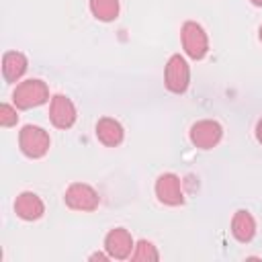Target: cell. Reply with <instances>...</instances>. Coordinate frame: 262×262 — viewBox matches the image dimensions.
<instances>
[{
	"label": "cell",
	"instance_id": "1",
	"mask_svg": "<svg viewBox=\"0 0 262 262\" xmlns=\"http://www.w3.org/2000/svg\"><path fill=\"white\" fill-rule=\"evenodd\" d=\"M49 100V86L41 78H29L16 84L12 90V102L20 111H29L41 106Z\"/></svg>",
	"mask_w": 262,
	"mask_h": 262
},
{
	"label": "cell",
	"instance_id": "2",
	"mask_svg": "<svg viewBox=\"0 0 262 262\" xmlns=\"http://www.w3.org/2000/svg\"><path fill=\"white\" fill-rule=\"evenodd\" d=\"M18 147H20L23 156H27L31 160H39L49 151L51 137L39 125H25L18 131Z\"/></svg>",
	"mask_w": 262,
	"mask_h": 262
},
{
	"label": "cell",
	"instance_id": "3",
	"mask_svg": "<svg viewBox=\"0 0 262 262\" xmlns=\"http://www.w3.org/2000/svg\"><path fill=\"white\" fill-rule=\"evenodd\" d=\"M180 43H182L184 53L194 61L203 59L209 53V37L205 29L194 20H186L180 27Z\"/></svg>",
	"mask_w": 262,
	"mask_h": 262
},
{
	"label": "cell",
	"instance_id": "4",
	"mask_svg": "<svg viewBox=\"0 0 262 262\" xmlns=\"http://www.w3.org/2000/svg\"><path fill=\"white\" fill-rule=\"evenodd\" d=\"M188 84H190L188 61L180 53L170 55L168 61H166V68H164V86H166V90H170L172 94H182V92H186Z\"/></svg>",
	"mask_w": 262,
	"mask_h": 262
},
{
	"label": "cell",
	"instance_id": "5",
	"mask_svg": "<svg viewBox=\"0 0 262 262\" xmlns=\"http://www.w3.org/2000/svg\"><path fill=\"white\" fill-rule=\"evenodd\" d=\"M63 203L72 211L90 213V211L98 209L100 196H98V192L90 184H86V182H72L66 188V192H63Z\"/></svg>",
	"mask_w": 262,
	"mask_h": 262
},
{
	"label": "cell",
	"instance_id": "6",
	"mask_svg": "<svg viewBox=\"0 0 262 262\" xmlns=\"http://www.w3.org/2000/svg\"><path fill=\"white\" fill-rule=\"evenodd\" d=\"M188 137H190V143L194 147L213 149L223 137V127L215 119H201V121L192 123V127L188 131Z\"/></svg>",
	"mask_w": 262,
	"mask_h": 262
},
{
	"label": "cell",
	"instance_id": "7",
	"mask_svg": "<svg viewBox=\"0 0 262 262\" xmlns=\"http://www.w3.org/2000/svg\"><path fill=\"white\" fill-rule=\"evenodd\" d=\"M154 192L162 205L168 207H180L184 203V192H182V182L174 172H164L158 176L154 184Z\"/></svg>",
	"mask_w": 262,
	"mask_h": 262
},
{
	"label": "cell",
	"instance_id": "8",
	"mask_svg": "<svg viewBox=\"0 0 262 262\" xmlns=\"http://www.w3.org/2000/svg\"><path fill=\"white\" fill-rule=\"evenodd\" d=\"M78 119L76 106L72 102V98H68L66 94H53L49 100V121L53 127L57 129H70Z\"/></svg>",
	"mask_w": 262,
	"mask_h": 262
},
{
	"label": "cell",
	"instance_id": "9",
	"mask_svg": "<svg viewBox=\"0 0 262 262\" xmlns=\"http://www.w3.org/2000/svg\"><path fill=\"white\" fill-rule=\"evenodd\" d=\"M133 248H135V242H133L129 229H125V227H113L104 235V252L115 260L131 258Z\"/></svg>",
	"mask_w": 262,
	"mask_h": 262
},
{
	"label": "cell",
	"instance_id": "10",
	"mask_svg": "<svg viewBox=\"0 0 262 262\" xmlns=\"http://www.w3.org/2000/svg\"><path fill=\"white\" fill-rule=\"evenodd\" d=\"M14 213L23 221H37L45 213V203L33 190H23L14 201Z\"/></svg>",
	"mask_w": 262,
	"mask_h": 262
},
{
	"label": "cell",
	"instance_id": "11",
	"mask_svg": "<svg viewBox=\"0 0 262 262\" xmlns=\"http://www.w3.org/2000/svg\"><path fill=\"white\" fill-rule=\"evenodd\" d=\"M94 133H96V139L106 145V147H117L123 143L125 139V129L123 125L113 119V117H100L96 121V127H94Z\"/></svg>",
	"mask_w": 262,
	"mask_h": 262
},
{
	"label": "cell",
	"instance_id": "12",
	"mask_svg": "<svg viewBox=\"0 0 262 262\" xmlns=\"http://www.w3.org/2000/svg\"><path fill=\"white\" fill-rule=\"evenodd\" d=\"M29 68V59L23 51H6L2 55V76L8 84L18 82Z\"/></svg>",
	"mask_w": 262,
	"mask_h": 262
},
{
	"label": "cell",
	"instance_id": "13",
	"mask_svg": "<svg viewBox=\"0 0 262 262\" xmlns=\"http://www.w3.org/2000/svg\"><path fill=\"white\" fill-rule=\"evenodd\" d=\"M231 235L239 242V244H248L254 239L256 235V219L252 217L250 211L239 209L233 213L231 217Z\"/></svg>",
	"mask_w": 262,
	"mask_h": 262
},
{
	"label": "cell",
	"instance_id": "14",
	"mask_svg": "<svg viewBox=\"0 0 262 262\" xmlns=\"http://www.w3.org/2000/svg\"><path fill=\"white\" fill-rule=\"evenodd\" d=\"M90 12L96 20L100 23H111L119 16L121 10V2L119 0H88Z\"/></svg>",
	"mask_w": 262,
	"mask_h": 262
},
{
	"label": "cell",
	"instance_id": "15",
	"mask_svg": "<svg viewBox=\"0 0 262 262\" xmlns=\"http://www.w3.org/2000/svg\"><path fill=\"white\" fill-rule=\"evenodd\" d=\"M131 260H137V262H156V260H160V252H158V248L149 239H139L135 244V248H133Z\"/></svg>",
	"mask_w": 262,
	"mask_h": 262
},
{
	"label": "cell",
	"instance_id": "16",
	"mask_svg": "<svg viewBox=\"0 0 262 262\" xmlns=\"http://www.w3.org/2000/svg\"><path fill=\"white\" fill-rule=\"evenodd\" d=\"M18 123V113H16V106L8 104V102H2L0 104V125L2 127H14Z\"/></svg>",
	"mask_w": 262,
	"mask_h": 262
},
{
	"label": "cell",
	"instance_id": "17",
	"mask_svg": "<svg viewBox=\"0 0 262 262\" xmlns=\"http://www.w3.org/2000/svg\"><path fill=\"white\" fill-rule=\"evenodd\" d=\"M254 133H256V139H258V143H262V117L258 119V123H256V129H254Z\"/></svg>",
	"mask_w": 262,
	"mask_h": 262
},
{
	"label": "cell",
	"instance_id": "18",
	"mask_svg": "<svg viewBox=\"0 0 262 262\" xmlns=\"http://www.w3.org/2000/svg\"><path fill=\"white\" fill-rule=\"evenodd\" d=\"M111 256L108 254H102V252H94V254H90V258L88 260H108Z\"/></svg>",
	"mask_w": 262,
	"mask_h": 262
},
{
	"label": "cell",
	"instance_id": "19",
	"mask_svg": "<svg viewBox=\"0 0 262 262\" xmlns=\"http://www.w3.org/2000/svg\"><path fill=\"white\" fill-rule=\"evenodd\" d=\"M258 39H260V43H262V25L258 27Z\"/></svg>",
	"mask_w": 262,
	"mask_h": 262
},
{
	"label": "cell",
	"instance_id": "20",
	"mask_svg": "<svg viewBox=\"0 0 262 262\" xmlns=\"http://www.w3.org/2000/svg\"><path fill=\"white\" fill-rule=\"evenodd\" d=\"M254 6H262V0H250Z\"/></svg>",
	"mask_w": 262,
	"mask_h": 262
}]
</instances>
